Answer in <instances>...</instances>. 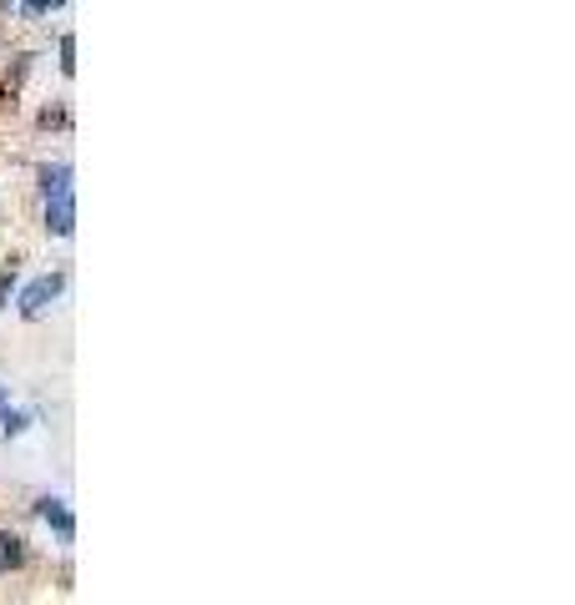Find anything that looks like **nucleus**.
I'll list each match as a JSON object with an SVG mask.
<instances>
[{
  "instance_id": "obj_1",
  "label": "nucleus",
  "mask_w": 575,
  "mask_h": 605,
  "mask_svg": "<svg viewBox=\"0 0 575 605\" xmlns=\"http://www.w3.org/2000/svg\"><path fill=\"white\" fill-rule=\"evenodd\" d=\"M40 177H46V227H51L56 237H71V227H77V198H71V167H66V162H56V167H46Z\"/></svg>"
},
{
  "instance_id": "obj_2",
  "label": "nucleus",
  "mask_w": 575,
  "mask_h": 605,
  "mask_svg": "<svg viewBox=\"0 0 575 605\" xmlns=\"http://www.w3.org/2000/svg\"><path fill=\"white\" fill-rule=\"evenodd\" d=\"M61 283H66L61 273H46V277H36V283H31V288L21 293V313H26V318H40V313H46V308H51V298H56V293H61Z\"/></svg>"
},
{
  "instance_id": "obj_3",
  "label": "nucleus",
  "mask_w": 575,
  "mask_h": 605,
  "mask_svg": "<svg viewBox=\"0 0 575 605\" xmlns=\"http://www.w3.org/2000/svg\"><path fill=\"white\" fill-rule=\"evenodd\" d=\"M40 520H46V525H51L61 539H71V535H77V520H71V510H66L61 500H51V495L40 500Z\"/></svg>"
},
{
  "instance_id": "obj_4",
  "label": "nucleus",
  "mask_w": 575,
  "mask_h": 605,
  "mask_svg": "<svg viewBox=\"0 0 575 605\" xmlns=\"http://www.w3.org/2000/svg\"><path fill=\"white\" fill-rule=\"evenodd\" d=\"M26 560V539L11 535V530H0V570H15Z\"/></svg>"
},
{
  "instance_id": "obj_5",
  "label": "nucleus",
  "mask_w": 575,
  "mask_h": 605,
  "mask_svg": "<svg viewBox=\"0 0 575 605\" xmlns=\"http://www.w3.org/2000/svg\"><path fill=\"white\" fill-rule=\"evenodd\" d=\"M0 429H5V439H11V435H26V429H31V414H15V408H0Z\"/></svg>"
}]
</instances>
